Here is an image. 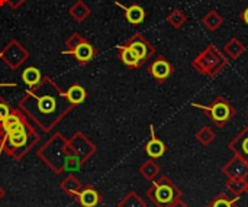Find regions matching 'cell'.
<instances>
[{
    "mask_svg": "<svg viewBox=\"0 0 248 207\" xmlns=\"http://www.w3.org/2000/svg\"><path fill=\"white\" fill-rule=\"evenodd\" d=\"M240 17H241V20H243V22H244V23L248 26V6L244 9V10H243V12H241V13H240Z\"/></svg>",
    "mask_w": 248,
    "mask_h": 207,
    "instance_id": "26",
    "label": "cell"
},
{
    "mask_svg": "<svg viewBox=\"0 0 248 207\" xmlns=\"http://www.w3.org/2000/svg\"><path fill=\"white\" fill-rule=\"evenodd\" d=\"M10 115V112H9V107L6 106V104H3V103H0V122H3L7 116Z\"/></svg>",
    "mask_w": 248,
    "mask_h": 207,
    "instance_id": "25",
    "label": "cell"
},
{
    "mask_svg": "<svg viewBox=\"0 0 248 207\" xmlns=\"http://www.w3.org/2000/svg\"><path fill=\"white\" fill-rule=\"evenodd\" d=\"M151 133H153V138L151 141L145 145V152L151 157V158H160L164 155L166 152V145L163 141H160L155 135H154V129L151 126Z\"/></svg>",
    "mask_w": 248,
    "mask_h": 207,
    "instance_id": "8",
    "label": "cell"
},
{
    "mask_svg": "<svg viewBox=\"0 0 248 207\" xmlns=\"http://www.w3.org/2000/svg\"><path fill=\"white\" fill-rule=\"evenodd\" d=\"M230 151H232L234 155L241 157L248 163V126H246L230 144H228Z\"/></svg>",
    "mask_w": 248,
    "mask_h": 207,
    "instance_id": "7",
    "label": "cell"
},
{
    "mask_svg": "<svg viewBox=\"0 0 248 207\" xmlns=\"http://www.w3.org/2000/svg\"><path fill=\"white\" fill-rule=\"evenodd\" d=\"M247 181L248 180H238V178H227L225 181V187L230 192L231 196L240 199L246 190H247Z\"/></svg>",
    "mask_w": 248,
    "mask_h": 207,
    "instance_id": "11",
    "label": "cell"
},
{
    "mask_svg": "<svg viewBox=\"0 0 248 207\" xmlns=\"http://www.w3.org/2000/svg\"><path fill=\"white\" fill-rule=\"evenodd\" d=\"M192 106L206 112L209 120L219 129L225 128L232 120V118L237 115L235 107L224 96H217L215 100L209 106H202L199 103H192Z\"/></svg>",
    "mask_w": 248,
    "mask_h": 207,
    "instance_id": "2",
    "label": "cell"
},
{
    "mask_svg": "<svg viewBox=\"0 0 248 207\" xmlns=\"http://www.w3.org/2000/svg\"><path fill=\"white\" fill-rule=\"evenodd\" d=\"M80 200H81V205L84 207H93L97 205L99 202V197H97V193L93 192V190H84L80 196Z\"/></svg>",
    "mask_w": 248,
    "mask_h": 207,
    "instance_id": "21",
    "label": "cell"
},
{
    "mask_svg": "<svg viewBox=\"0 0 248 207\" xmlns=\"http://www.w3.org/2000/svg\"><path fill=\"white\" fill-rule=\"evenodd\" d=\"M128 46L137 54V57L141 59V62L147 61V59L155 52L154 48H153V45H151L141 33H135V35L129 39Z\"/></svg>",
    "mask_w": 248,
    "mask_h": 207,
    "instance_id": "5",
    "label": "cell"
},
{
    "mask_svg": "<svg viewBox=\"0 0 248 207\" xmlns=\"http://www.w3.org/2000/svg\"><path fill=\"white\" fill-rule=\"evenodd\" d=\"M196 139L201 145L203 147H209L215 139H217V135L215 132L209 128V126H203L201 128L198 132H196Z\"/></svg>",
    "mask_w": 248,
    "mask_h": 207,
    "instance_id": "16",
    "label": "cell"
},
{
    "mask_svg": "<svg viewBox=\"0 0 248 207\" xmlns=\"http://www.w3.org/2000/svg\"><path fill=\"white\" fill-rule=\"evenodd\" d=\"M67 97H68V100H70L71 103L78 104V103H81V102L84 100V97H86V91H84V89H83V87H80V86H73V87L68 90Z\"/></svg>",
    "mask_w": 248,
    "mask_h": 207,
    "instance_id": "20",
    "label": "cell"
},
{
    "mask_svg": "<svg viewBox=\"0 0 248 207\" xmlns=\"http://www.w3.org/2000/svg\"><path fill=\"white\" fill-rule=\"evenodd\" d=\"M244 52H246V45H244L240 39H237V38L230 39V41L225 44V46H224V54H225L230 59H235V58L241 57Z\"/></svg>",
    "mask_w": 248,
    "mask_h": 207,
    "instance_id": "9",
    "label": "cell"
},
{
    "mask_svg": "<svg viewBox=\"0 0 248 207\" xmlns=\"http://www.w3.org/2000/svg\"><path fill=\"white\" fill-rule=\"evenodd\" d=\"M174 207H189V206H187L183 200H180V202H177V203H176V206Z\"/></svg>",
    "mask_w": 248,
    "mask_h": 207,
    "instance_id": "27",
    "label": "cell"
},
{
    "mask_svg": "<svg viewBox=\"0 0 248 207\" xmlns=\"http://www.w3.org/2000/svg\"><path fill=\"white\" fill-rule=\"evenodd\" d=\"M141 171H142L144 177H147L148 180H153V178L160 173V168H158V165H157L154 161H148V163L141 168Z\"/></svg>",
    "mask_w": 248,
    "mask_h": 207,
    "instance_id": "24",
    "label": "cell"
},
{
    "mask_svg": "<svg viewBox=\"0 0 248 207\" xmlns=\"http://www.w3.org/2000/svg\"><path fill=\"white\" fill-rule=\"evenodd\" d=\"M238 200L234 196H230L227 193H218L206 207H238Z\"/></svg>",
    "mask_w": 248,
    "mask_h": 207,
    "instance_id": "12",
    "label": "cell"
},
{
    "mask_svg": "<svg viewBox=\"0 0 248 207\" xmlns=\"http://www.w3.org/2000/svg\"><path fill=\"white\" fill-rule=\"evenodd\" d=\"M209 30H217L222 26L224 23V17L217 12V10H209L201 20Z\"/></svg>",
    "mask_w": 248,
    "mask_h": 207,
    "instance_id": "14",
    "label": "cell"
},
{
    "mask_svg": "<svg viewBox=\"0 0 248 207\" xmlns=\"http://www.w3.org/2000/svg\"><path fill=\"white\" fill-rule=\"evenodd\" d=\"M148 197L158 207H174L182 200V192L171 180L161 177L148 192Z\"/></svg>",
    "mask_w": 248,
    "mask_h": 207,
    "instance_id": "3",
    "label": "cell"
},
{
    "mask_svg": "<svg viewBox=\"0 0 248 207\" xmlns=\"http://www.w3.org/2000/svg\"><path fill=\"white\" fill-rule=\"evenodd\" d=\"M246 193H247V194H248V181H247V190H246Z\"/></svg>",
    "mask_w": 248,
    "mask_h": 207,
    "instance_id": "28",
    "label": "cell"
},
{
    "mask_svg": "<svg viewBox=\"0 0 248 207\" xmlns=\"http://www.w3.org/2000/svg\"><path fill=\"white\" fill-rule=\"evenodd\" d=\"M7 139L10 141V144L13 147H22L26 144V133L25 131H15V132H9L7 133Z\"/></svg>",
    "mask_w": 248,
    "mask_h": 207,
    "instance_id": "22",
    "label": "cell"
},
{
    "mask_svg": "<svg viewBox=\"0 0 248 207\" xmlns=\"http://www.w3.org/2000/svg\"><path fill=\"white\" fill-rule=\"evenodd\" d=\"M67 52L73 54L80 62H87V61H90V59L93 58V55H94L93 46H92L90 44H87V42H80L74 49H70V51H67Z\"/></svg>",
    "mask_w": 248,
    "mask_h": 207,
    "instance_id": "10",
    "label": "cell"
},
{
    "mask_svg": "<svg viewBox=\"0 0 248 207\" xmlns=\"http://www.w3.org/2000/svg\"><path fill=\"white\" fill-rule=\"evenodd\" d=\"M124 10H125V16H126L128 22L132 23V25H140L145 19V10L141 6H138V4H132L129 7H124Z\"/></svg>",
    "mask_w": 248,
    "mask_h": 207,
    "instance_id": "13",
    "label": "cell"
},
{
    "mask_svg": "<svg viewBox=\"0 0 248 207\" xmlns=\"http://www.w3.org/2000/svg\"><path fill=\"white\" fill-rule=\"evenodd\" d=\"M22 78H23V81H25L26 84H29V86H35V84H38V83H39V80H41V73H39V70H38V68H35V67H29V68H26V70L23 71Z\"/></svg>",
    "mask_w": 248,
    "mask_h": 207,
    "instance_id": "19",
    "label": "cell"
},
{
    "mask_svg": "<svg viewBox=\"0 0 248 207\" xmlns=\"http://www.w3.org/2000/svg\"><path fill=\"white\" fill-rule=\"evenodd\" d=\"M3 129L9 133V132H15V131H25L23 125L20 123L19 118L15 115H9L4 120H3Z\"/></svg>",
    "mask_w": 248,
    "mask_h": 207,
    "instance_id": "18",
    "label": "cell"
},
{
    "mask_svg": "<svg viewBox=\"0 0 248 207\" xmlns=\"http://www.w3.org/2000/svg\"><path fill=\"white\" fill-rule=\"evenodd\" d=\"M119 51H121V59H122V62H124L125 65L137 68V67H140V65L142 64L141 59L137 57V54H135L128 45L119 46Z\"/></svg>",
    "mask_w": 248,
    "mask_h": 207,
    "instance_id": "15",
    "label": "cell"
},
{
    "mask_svg": "<svg viewBox=\"0 0 248 207\" xmlns=\"http://www.w3.org/2000/svg\"><path fill=\"white\" fill-rule=\"evenodd\" d=\"M228 61H230V58L224 52H221L215 45H208L192 61V67L199 74L214 78L228 65Z\"/></svg>",
    "mask_w": 248,
    "mask_h": 207,
    "instance_id": "1",
    "label": "cell"
},
{
    "mask_svg": "<svg viewBox=\"0 0 248 207\" xmlns=\"http://www.w3.org/2000/svg\"><path fill=\"white\" fill-rule=\"evenodd\" d=\"M186 20H187V16H186V13H185L183 10H180V9H174V10L169 15V17H167V22H169L173 28H176V29L182 28V26L186 23Z\"/></svg>",
    "mask_w": 248,
    "mask_h": 207,
    "instance_id": "17",
    "label": "cell"
},
{
    "mask_svg": "<svg viewBox=\"0 0 248 207\" xmlns=\"http://www.w3.org/2000/svg\"><path fill=\"white\" fill-rule=\"evenodd\" d=\"M38 106H39V110L42 113H51L55 109V100L52 97H49V96H45V97L39 99Z\"/></svg>",
    "mask_w": 248,
    "mask_h": 207,
    "instance_id": "23",
    "label": "cell"
},
{
    "mask_svg": "<svg viewBox=\"0 0 248 207\" xmlns=\"http://www.w3.org/2000/svg\"><path fill=\"white\" fill-rule=\"evenodd\" d=\"M222 174L227 178H238L248 180V163L238 155H234L224 167Z\"/></svg>",
    "mask_w": 248,
    "mask_h": 207,
    "instance_id": "4",
    "label": "cell"
},
{
    "mask_svg": "<svg viewBox=\"0 0 248 207\" xmlns=\"http://www.w3.org/2000/svg\"><path fill=\"white\" fill-rule=\"evenodd\" d=\"M247 118H248V115H247Z\"/></svg>",
    "mask_w": 248,
    "mask_h": 207,
    "instance_id": "29",
    "label": "cell"
},
{
    "mask_svg": "<svg viewBox=\"0 0 248 207\" xmlns=\"http://www.w3.org/2000/svg\"><path fill=\"white\" fill-rule=\"evenodd\" d=\"M148 73L158 81V83H164L173 73H174V67L171 65V62H169L164 57H158L148 68Z\"/></svg>",
    "mask_w": 248,
    "mask_h": 207,
    "instance_id": "6",
    "label": "cell"
}]
</instances>
